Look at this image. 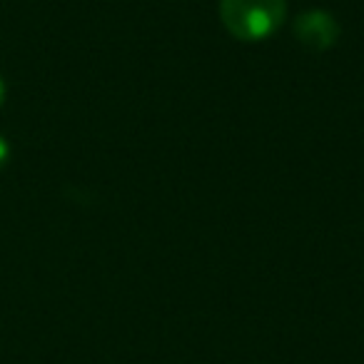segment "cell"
I'll use <instances>...</instances> for the list:
<instances>
[{
  "mask_svg": "<svg viewBox=\"0 0 364 364\" xmlns=\"http://www.w3.org/2000/svg\"><path fill=\"white\" fill-rule=\"evenodd\" d=\"M11 160V145H8V140L3 135H0V170L6 167V162Z\"/></svg>",
  "mask_w": 364,
  "mask_h": 364,
  "instance_id": "obj_3",
  "label": "cell"
},
{
  "mask_svg": "<svg viewBox=\"0 0 364 364\" xmlns=\"http://www.w3.org/2000/svg\"><path fill=\"white\" fill-rule=\"evenodd\" d=\"M3 100H6V82L0 77V107H3Z\"/></svg>",
  "mask_w": 364,
  "mask_h": 364,
  "instance_id": "obj_4",
  "label": "cell"
},
{
  "mask_svg": "<svg viewBox=\"0 0 364 364\" xmlns=\"http://www.w3.org/2000/svg\"><path fill=\"white\" fill-rule=\"evenodd\" d=\"M284 0H223L220 18L237 41L257 43L269 38L284 21Z\"/></svg>",
  "mask_w": 364,
  "mask_h": 364,
  "instance_id": "obj_1",
  "label": "cell"
},
{
  "mask_svg": "<svg viewBox=\"0 0 364 364\" xmlns=\"http://www.w3.org/2000/svg\"><path fill=\"white\" fill-rule=\"evenodd\" d=\"M294 31H297V38L304 46L317 48V50H324V48H329L337 41V23H334V18L329 13L322 11H312L307 16H302Z\"/></svg>",
  "mask_w": 364,
  "mask_h": 364,
  "instance_id": "obj_2",
  "label": "cell"
}]
</instances>
